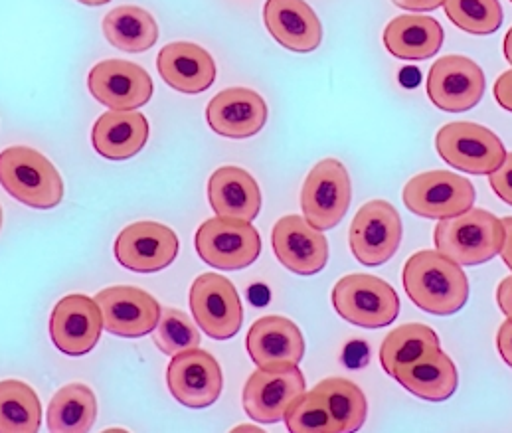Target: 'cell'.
Returning <instances> with one entry per match:
<instances>
[{"label": "cell", "instance_id": "cell-40", "mask_svg": "<svg viewBox=\"0 0 512 433\" xmlns=\"http://www.w3.org/2000/svg\"><path fill=\"white\" fill-rule=\"evenodd\" d=\"M503 226H505V242H503L501 256H503V261L507 263V267L512 271V216L503 218Z\"/></svg>", "mask_w": 512, "mask_h": 433}, {"label": "cell", "instance_id": "cell-7", "mask_svg": "<svg viewBox=\"0 0 512 433\" xmlns=\"http://www.w3.org/2000/svg\"><path fill=\"white\" fill-rule=\"evenodd\" d=\"M404 224L388 200H370L358 208L350 232V252L362 265L378 267L392 260L402 244Z\"/></svg>", "mask_w": 512, "mask_h": 433}, {"label": "cell", "instance_id": "cell-41", "mask_svg": "<svg viewBox=\"0 0 512 433\" xmlns=\"http://www.w3.org/2000/svg\"><path fill=\"white\" fill-rule=\"evenodd\" d=\"M503 50H505V58H507V62L512 66V26L509 28V32H507V36H505V42H503Z\"/></svg>", "mask_w": 512, "mask_h": 433}, {"label": "cell", "instance_id": "cell-8", "mask_svg": "<svg viewBox=\"0 0 512 433\" xmlns=\"http://www.w3.org/2000/svg\"><path fill=\"white\" fill-rule=\"evenodd\" d=\"M200 260L220 271L250 267L261 254V238L252 222L234 218H210L196 232Z\"/></svg>", "mask_w": 512, "mask_h": 433}, {"label": "cell", "instance_id": "cell-22", "mask_svg": "<svg viewBox=\"0 0 512 433\" xmlns=\"http://www.w3.org/2000/svg\"><path fill=\"white\" fill-rule=\"evenodd\" d=\"M157 68L167 86L188 95L210 89L218 74L210 52L192 42L167 44L159 52Z\"/></svg>", "mask_w": 512, "mask_h": 433}, {"label": "cell", "instance_id": "cell-33", "mask_svg": "<svg viewBox=\"0 0 512 433\" xmlns=\"http://www.w3.org/2000/svg\"><path fill=\"white\" fill-rule=\"evenodd\" d=\"M285 424L291 433H342L341 424L333 418L319 394L303 392L287 410Z\"/></svg>", "mask_w": 512, "mask_h": 433}, {"label": "cell", "instance_id": "cell-17", "mask_svg": "<svg viewBox=\"0 0 512 433\" xmlns=\"http://www.w3.org/2000/svg\"><path fill=\"white\" fill-rule=\"evenodd\" d=\"M176 232L161 222L129 224L115 240V258L135 273H157L178 256Z\"/></svg>", "mask_w": 512, "mask_h": 433}, {"label": "cell", "instance_id": "cell-10", "mask_svg": "<svg viewBox=\"0 0 512 433\" xmlns=\"http://www.w3.org/2000/svg\"><path fill=\"white\" fill-rule=\"evenodd\" d=\"M352 200V182L346 167L337 159L319 161L303 182L301 210L309 224L333 230L341 224Z\"/></svg>", "mask_w": 512, "mask_h": 433}, {"label": "cell", "instance_id": "cell-36", "mask_svg": "<svg viewBox=\"0 0 512 433\" xmlns=\"http://www.w3.org/2000/svg\"><path fill=\"white\" fill-rule=\"evenodd\" d=\"M493 93H495V101L505 111L512 113V70L499 76V80L495 82V87H493Z\"/></svg>", "mask_w": 512, "mask_h": 433}, {"label": "cell", "instance_id": "cell-24", "mask_svg": "<svg viewBox=\"0 0 512 433\" xmlns=\"http://www.w3.org/2000/svg\"><path fill=\"white\" fill-rule=\"evenodd\" d=\"M208 200L216 216L254 222L261 210L256 178L240 167H220L208 180Z\"/></svg>", "mask_w": 512, "mask_h": 433}, {"label": "cell", "instance_id": "cell-21", "mask_svg": "<svg viewBox=\"0 0 512 433\" xmlns=\"http://www.w3.org/2000/svg\"><path fill=\"white\" fill-rule=\"evenodd\" d=\"M246 348L257 368L275 370L297 366L305 356L301 329L287 317L267 315L257 319L248 331Z\"/></svg>", "mask_w": 512, "mask_h": 433}, {"label": "cell", "instance_id": "cell-29", "mask_svg": "<svg viewBox=\"0 0 512 433\" xmlns=\"http://www.w3.org/2000/svg\"><path fill=\"white\" fill-rule=\"evenodd\" d=\"M42 424V404L34 388L22 380L0 382V433H36Z\"/></svg>", "mask_w": 512, "mask_h": 433}, {"label": "cell", "instance_id": "cell-34", "mask_svg": "<svg viewBox=\"0 0 512 433\" xmlns=\"http://www.w3.org/2000/svg\"><path fill=\"white\" fill-rule=\"evenodd\" d=\"M155 345L167 356L200 347L202 335L196 323L180 309H163L159 325L153 335Z\"/></svg>", "mask_w": 512, "mask_h": 433}, {"label": "cell", "instance_id": "cell-5", "mask_svg": "<svg viewBox=\"0 0 512 433\" xmlns=\"http://www.w3.org/2000/svg\"><path fill=\"white\" fill-rule=\"evenodd\" d=\"M435 149L443 163L467 174L495 173L507 157L505 145L489 127L471 121H453L435 135Z\"/></svg>", "mask_w": 512, "mask_h": 433}, {"label": "cell", "instance_id": "cell-11", "mask_svg": "<svg viewBox=\"0 0 512 433\" xmlns=\"http://www.w3.org/2000/svg\"><path fill=\"white\" fill-rule=\"evenodd\" d=\"M483 95V68L467 56H443L427 74V97L445 113L469 111L483 99Z\"/></svg>", "mask_w": 512, "mask_h": 433}, {"label": "cell", "instance_id": "cell-38", "mask_svg": "<svg viewBox=\"0 0 512 433\" xmlns=\"http://www.w3.org/2000/svg\"><path fill=\"white\" fill-rule=\"evenodd\" d=\"M497 305L501 309V313L512 319V275L505 277L499 287H497Z\"/></svg>", "mask_w": 512, "mask_h": 433}, {"label": "cell", "instance_id": "cell-37", "mask_svg": "<svg viewBox=\"0 0 512 433\" xmlns=\"http://www.w3.org/2000/svg\"><path fill=\"white\" fill-rule=\"evenodd\" d=\"M497 350L507 366L512 368V319H507L497 333Z\"/></svg>", "mask_w": 512, "mask_h": 433}, {"label": "cell", "instance_id": "cell-32", "mask_svg": "<svg viewBox=\"0 0 512 433\" xmlns=\"http://www.w3.org/2000/svg\"><path fill=\"white\" fill-rule=\"evenodd\" d=\"M447 18L463 32L475 36L495 34L503 24L499 0H445Z\"/></svg>", "mask_w": 512, "mask_h": 433}, {"label": "cell", "instance_id": "cell-31", "mask_svg": "<svg viewBox=\"0 0 512 433\" xmlns=\"http://www.w3.org/2000/svg\"><path fill=\"white\" fill-rule=\"evenodd\" d=\"M315 394L331 410L333 418L341 424L342 433L358 432L368 416V402L364 392L346 378H325L315 388Z\"/></svg>", "mask_w": 512, "mask_h": 433}, {"label": "cell", "instance_id": "cell-19", "mask_svg": "<svg viewBox=\"0 0 512 433\" xmlns=\"http://www.w3.org/2000/svg\"><path fill=\"white\" fill-rule=\"evenodd\" d=\"M206 121L216 135L248 139L265 127L267 103L250 87H228L210 99Z\"/></svg>", "mask_w": 512, "mask_h": 433}, {"label": "cell", "instance_id": "cell-2", "mask_svg": "<svg viewBox=\"0 0 512 433\" xmlns=\"http://www.w3.org/2000/svg\"><path fill=\"white\" fill-rule=\"evenodd\" d=\"M435 250L459 265H481L495 260L505 242V226L493 212L469 208L439 220L433 230Z\"/></svg>", "mask_w": 512, "mask_h": 433}, {"label": "cell", "instance_id": "cell-9", "mask_svg": "<svg viewBox=\"0 0 512 433\" xmlns=\"http://www.w3.org/2000/svg\"><path fill=\"white\" fill-rule=\"evenodd\" d=\"M402 200L420 218L445 220L473 208L475 186L469 178L451 171H427L406 182Z\"/></svg>", "mask_w": 512, "mask_h": 433}, {"label": "cell", "instance_id": "cell-28", "mask_svg": "<svg viewBox=\"0 0 512 433\" xmlns=\"http://www.w3.org/2000/svg\"><path fill=\"white\" fill-rule=\"evenodd\" d=\"M97 420V398L93 390L72 382L60 388L46 412L48 430L54 433H86Z\"/></svg>", "mask_w": 512, "mask_h": 433}, {"label": "cell", "instance_id": "cell-44", "mask_svg": "<svg viewBox=\"0 0 512 433\" xmlns=\"http://www.w3.org/2000/svg\"><path fill=\"white\" fill-rule=\"evenodd\" d=\"M0 228H2V206H0Z\"/></svg>", "mask_w": 512, "mask_h": 433}, {"label": "cell", "instance_id": "cell-45", "mask_svg": "<svg viewBox=\"0 0 512 433\" xmlns=\"http://www.w3.org/2000/svg\"><path fill=\"white\" fill-rule=\"evenodd\" d=\"M511 2H512V0H511Z\"/></svg>", "mask_w": 512, "mask_h": 433}, {"label": "cell", "instance_id": "cell-43", "mask_svg": "<svg viewBox=\"0 0 512 433\" xmlns=\"http://www.w3.org/2000/svg\"><path fill=\"white\" fill-rule=\"evenodd\" d=\"M78 2H82V4H86V6H103V4H107V2H111V0H78Z\"/></svg>", "mask_w": 512, "mask_h": 433}, {"label": "cell", "instance_id": "cell-23", "mask_svg": "<svg viewBox=\"0 0 512 433\" xmlns=\"http://www.w3.org/2000/svg\"><path fill=\"white\" fill-rule=\"evenodd\" d=\"M149 141V121L137 111H107L91 129L93 149L109 161H127L139 155Z\"/></svg>", "mask_w": 512, "mask_h": 433}, {"label": "cell", "instance_id": "cell-15", "mask_svg": "<svg viewBox=\"0 0 512 433\" xmlns=\"http://www.w3.org/2000/svg\"><path fill=\"white\" fill-rule=\"evenodd\" d=\"M89 93L111 111H135L153 97V80L145 68L127 60H103L87 78Z\"/></svg>", "mask_w": 512, "mask_h": 433}, {"label": "cell", "instance_id": "cell-18", "mask_svg": "<svg viewBox=\"0 0 512 433\" xmlns=\"http://www.w3.org/2000/svg\"><path fill=\"white\" fill-rule=\"evenodd\" d=\"M103 315L95 299L74 293L60 299L50 317V337L68 356H84L99 343Z\"/></svg>", "mask_w": 512, "mask_h": 433}, {"label": "cell", "instance_id": "cell-4", "mask_svg": "<svg viewBox=\"0 0 512 433\" xmlns=\"http://www.w3.org/2000/svg\"><path fill=\"white\" fill-rule=\"evenodd\" d=\"M333 307L346 323L362 329H382L400 315L396 289L370 273L344 275L333 289Z\"/></svg>", "mask_w": 512, "mask_h": 433}, {"label": "cell", "instance_id": "cell-26", "mask_svg": "<svg viewBox=\"0 0 512 433\" xmlns=\"http://www.w3.org/2000/svg\"><path fill=\"white\" fill-rule=\"evenodd\" d=\"M384 46L398 60H429L443 46V28L435 18L402 14L392 18L384 28Z\"/></svg>", "mask_w": 512, "mask_h": 433}, {"label": "cell", "instance_id": "cell-27", "mask_svg": "<svg viewBox=\"0 0 512 433\" xmlns=\"http://www.w3.org/2000/svg\"><path fill=\"white\" fill-rule=\"evenodd\" d=\"M103 36L113 48L121 52L141 54L157 44L159 24L145 8L125 4L105 14Z\"/></svg>", "mask_w": 512, "mask_h": 433}, {"label": "cell", "instance_id": "cell-1", "mask_svg": "<svg viewBox=\"0 0 512 433\" xmlns=\"http://www.w3.org/2000/svg\"><path fill=\"white\" fill-rule=\"evenodd\" d=\"M402 283L416 307L437 317L461 311L469 299L467 273L437 250H422L410 256L402 271Z\"/></svg>", "mask_w": 512, "mask_h": 433}, {"label": "cell", "instance_id": "cell-16", "mask_svg": "<svg viewBox=\"0 0 512 433\" xmlns=\"http://www.w3.org/2000/svg\"><path fill=\"white\" fill-rule=\"evenodd\" d=\"M275 258L297 275H315L329 263V240L305 216L289 214L277 220L271 232Z\"/></svg>", "mask_w": 512, "mask_h": 433}, {"label": "cell", "instance_id": "cell-13", "mask_svg": "<svg viewBox=\"0 0 512 433\" xmlns=\"http://www.w3.org/2000/svg\"><path fill=\"white\" fill-rule=\"evenodd\" d=\"M103 315V327L123 339H139L151 335L161 319L159 301L133 285H113L95 295Z\"/></svg>", "mask_w": 512, "mask_h": 433}, {"label": "cell", "instance_id": "cell-6", "mask_svg": "<svg viewBox=\"0 0 512 433\" xmlns=\"http://www.w3.org/2000/svg\"><path fill=\"white\" fill-rule=\"evenodd\" d=\"M190 311L196 325L214 341L236 337L244 323L242 299L234 283L220 273H204L194 279Z\"/></svg>", "mask_w": 512, "mask_h": 433}, {"label": "cell", "instance_id": "cell-20", "mask_svg": "<svg viewBox=\"0 0 512 433\" xmlns=\"http://www.w3.org/2000/svg\"><path fill=\"white\" fill-rule=\"evenodd\" d=\"M263 22L271 38L289 52L309 54L323 42V24L305 0H267Z\"/></svg>", "mask_w": 512, "mask_h": 433}, {"label": "cell", "instance_id": "cell-30", "mask_svg": "<svg viewBox=\"0 0 512 433\" xmlns=\"http://www.w3.org/2000/svg\"><path fill=\"white\" fill-rule=\"evenodd\" d=\"M431 348H441L437 333L424 323H408L394 329L380 347V364L388 376L420 356Z\"/></svg>", "mask_w": 512, "mask_h": 433}, {"label": "cell", "instance_id": "cell-42", "mask_svg": "<svg viewBox=\"0 0 512 433\" xmlns=\"http://www.w3.org/2000/svg\"><path fill=\"white\" fill-rule=\"evenodd\" d=\"M232 432H263V430H259L257 426H238Z\"/></svg>", "mask_w": 512, "mask_h": 433}, {"label": "cell", "instance_id": "cell-39", "mask_svg": "<svg viewBox=\"0 0 512 433\" xmlns=\"http://www.w3.org/2000/svg\"><path fill=\"white\" fill-rule=\"evenodd\" d=\"M398 8L414 10V12H429L445 4V0H392Z\"/></svg>", "mask_w": 512, "mask_h": 433}, {"label": "cell", "instance_id": "cell-35", "mask_svg": "<svg viewBox=\"0 0 512 433\" xmlns=\"http://www.w3.org/2000/svg\"><path fill=\"white\" fill-rule=\"evenodd\" d=\"M489 184L503 202L512 206V153H507L505 163L495 173L489 174Z\"/></svg>", "mask_w": 512, "mask_h": 433}, {"label": "cell", "instance_id": "cell-25", "mask_svg": "<svg viewBox=\"0 0 512 433\" xmlns=\"http://www.w3.org/2000/svg\"><path fill=\"white\" fill-rule=\"evenodd\" d=\"M392 378L410 394L427 402L449 400L459 384L455 362L441 348H431L418 360L398 368Z\"/></svg>", "mask_w": 512, "mask_h": 433}, {"label": "cell", "instance_id": "cell-3", "mask_svg": "<svg viewBox=\"0 0 512 433\" xmlns=\"http://www.w3.org/2000/svg\"><path fill=\"white\" fill-rule=\"evenodd\" d=\"M0 186L14 200L36 210H52L64 198V180L54 163L24 145L0 153Z\"/></svg>", "mask_w": 512, "mask_h": 433}, {"label": "cell", "instance_id": "cell-14", "mask_svg": "<svg viewBox=\"0 0 512 433\" xmlns=\"http://www.w3.org/2000/svg\"><path fill=\"white\" fill-rule=\"evenodd\" d=\"M305 390L307 382L299 364L275 370L257 368L244 386V410L259 424H277Z\"/></svg>", "mask_w": 512, "mask_h": 433}, {"label": "cell", "instance_id": "cell-12", "mask_svg": "<svg viewBox=\"0 0 512 433\" xmlns=\"http://www.w3.org/2000/svg\"><path fill=\"white\" fill-rule=\"evenodd\" d=\"M167 384L172 398L186 408L212 406L224 388V374L218 360L202 348H190L171 356Z\"/></svg>", "mask_w": 512, "mask_h": 433}]
</instances>
